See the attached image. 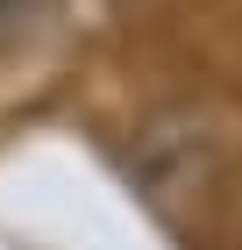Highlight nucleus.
<instances>
[{"instance_id":"1","label":"nucleus","mask_w":242,"mask_h":250,"mask_svg":"<svg viewBox=\"0 0 242 250\" xmlns=\"http://www.w3.org/2000/svg\"><path fill=\"white\" fill-rule=\"evenodd\" d=\"M50 21H57V0H0V58L29 50Z\"/></svg>"}]
</instances>
